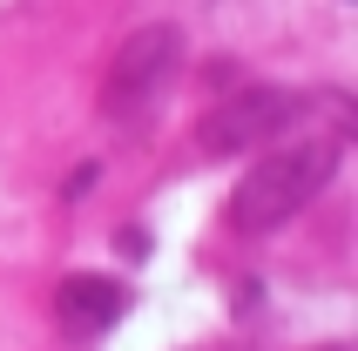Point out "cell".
Returning a JSON list of instances; mask_svg holds the SVG:
<instances>
[{
    "label": "cell",
    "mask_w": 358,
    "mask_h": 351,
    "mask_svg": "<svg viewBox=\"0 0 358 351\" xmlns=\"http://www.w3.org/2000/svg\"><path fill=\"white\" fill-rule=\"evenodd\" d=\"M176 68H182V27H169V20L136 27V34L122 41L115 68H108V95H101V108H108V115H142V108L169 88Z\"/></svg>",
    "instance_id": "7a4b0ae2"
},
{
    "label": "cell",
    "mask_w": 358,
    "mask_h": 351,
    "mask_svg": "<svg viewBox=\"0 0 358 351\" xmlns=\"http://www.w3.org/2000/svg\"><path fill=\"white\" fill-rule=\"evenodd\" d=\"M338 162H345V142H324V136L271 149V156L230 189V230L237 236H271L278 223H291L304 203H318V189L338 176Z\"/></svg>",
    "instance_id": "6da1fadb"
},
{
    "label": "cell",
    "mask_w": 358,
    "mask_h": 351,
    "mask_svg": "<svg viewBox=\"0 0 358 351\" xmlns=\"http://www.w3.org/2000/svg\"><path fill=\"white\" fill-rule=\"evenodd\" d=\"M122 311H129V291H122L115 277H61V291H55V317H61V331H75V338H101V331H115Z\"/></svg>",
    "instance_id": "277c9868"
},
{
    "label": "cell",
    "mask_w": 358,
    "mask_h": 351,
    "mask_svg": "<svg viewBox=\"0 0 358 351\" xmlns=\"http://www.w3.org/2000/svg\"><path fill=\"white\" fill-rule=\"evenodd\" d=\"M304 108H311V101L284 95V88H243V95H230L217 115L196 129V142L203 149H271Z\"/></svg>",
    "instance_id": "3957f363"
}]
</instances>
